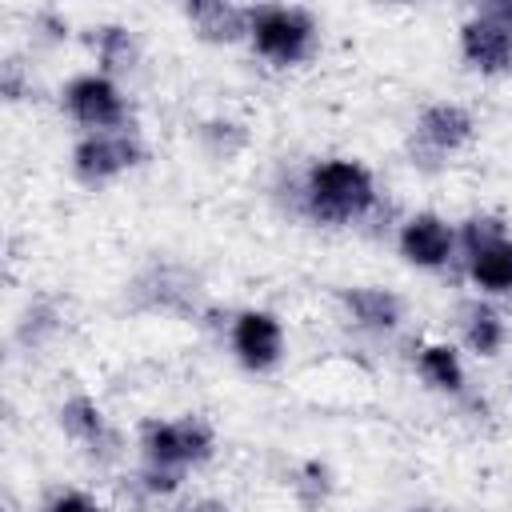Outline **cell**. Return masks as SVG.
Returning <instances> with one entry per match:
<instances>
[{
  "label": "cell",
  "instance_id": "13",
  "mask_svg": "<svg viewBox=\"0 0 512 512\" xmlns=\"http://www.w3.org/2000/svg\"><path fill=\"white\" fill-rule=\"evenodd\" d=\"M460 340H464L468 352L492 360V356L504 352L508 324H504V316H500L488 300H468V304L460 308Z\"/></svg>",
  "mask_w": 512,
  "mask_h": 512
},
{
  "label": "cell",
  "instance_id": "16",
  "mask_svg": "<svg viewBox=\"0 0 512 512\" xmlns=\"http://www.w3.org/2000/svg\"><path fill=\"white\" fill-rule=\"evenodd\" d=\"M92 52L100 60V72L116 80V72H128L136 64V36L124 24H104L92 36Z\"/></svg>",
  "mask_w": 512,
  "mask_h": 512
},
{
  "label": "cell",
  "instance_id": "11",
  "mask_svg": "<svg viewBox=\"0 0 512 512\" xmlns=\"http://www.w3.org/2000/svg\"><path fill=\"white\" fill-rule=\"evenodd\" d=\"M464 268L480 292L512 296V232H500L484 244L464 248Z\"/></svg>",
  "mask_w": 512,
  "mask_h": 512
},
{
  "label": "cell",
  "instance_id": "9",
  "mask_svg": "<svg viewBox=\"0 0 512 512\" xmlns=\"http://www.w3.org/2000/svg\"><path fill=\"white\" fill-rule=\"evenodd\" d=\"M472 136H476V116L456 100L428 104L412 124V140L432 156H452L464 144H472Z\"/></svg>",
  "mask_w": 512,
  "mask_h": 512
},
{
  "label": "cell",
  "instance_id": "12",
  "mask_svg": "<svg viewBox=\"0 0 512 512\" xmlns=\"http://www.w3.org/2000/svg\"><path fill=\"white\" fill-rule=\"evenodd\" d=\"M188 24L196 28L200 40L208 44H236L248 36V8H236L228 0H196L184 4Z\"/></svg>",
  "mask_w": 512,
  "mask_h": 512
},
{
  "label": "cell",
  "instance_id": "2",
  "mask_svg": "<svg viewBox=\"0 0 512 512\" xmlns=\"http://www.w3.org/2000/svg\"><path fill=\"white\" fill-rule=\"evenodd\" d=\"M248 44L268 64H300L316 44V16L300 4H256L248 8Z\"/></svg>",
  "mask_w": 512,
  "mask_h": 512
},
{
  "label": "cell",
  "instance_id": "18",
  "mask_svg": "<svg viewBox=\"0 0 512 512\" xmlns=\"http://www.w3.org/2000/svg\"><path fill=\"white\" fill-rule=\"evenodd\" d=\"M40 512H104L88 492H80V488H64V492H56Z\"/></svg>",
  "mask_w": 512,
  "mask_h": 512
},
{
  "label": "cell",
  "instance_id": "1",
  "mask_svg": "<svg viewBox=\"0 0 512 512\" xmlns=\"http://www.w3.org/2000/svg\"><path fill=\"white\" fill-rule=\"evenodd\" d=\"M376 176L368 164L352 156H324L312 160L300 180V212L312 224H356L376 208Z\"/></svg>",
  "mask_w": 512,
  "mask_h": 512
},
{
  "label": "cell",
  "instance_id": "4",
  "mask_svg": "<svg viewBox=\"0 0 512 512\" xmlns=\"http://www.w3.org/2000/svg\"><path fill=\"white\" fill-rule=\"evenodd\" d=\"M72 176L84 188H104L128 168L144 160V144L132 128H112V132H84L72 144Z\"/></svg>",
  "mask_w": 512,
  "mask_h": 512
},
{
  "label": "cell",
  "instance_id": "19",
  "mask_svg": "<svg viewBox=\"0 0 512 512\" xmlns=\"http://www.w3.org/2000/svg\"><path fill=\"white\" fill-rule=\"evenodd\" d=\"M484 12H488L492 20H500L504 28H512V0H500V4H484Z\"/></svg>",
  "mask_w": 512,
  "mask_h": 512
},
{
  "label": "cell",
  "instance_id": "10",
  "mask_svg": "<svg viewBox=\"0 0 512 512\" xmlns=\"http://www.w3.org/2000/svg\"><path fill=\"white\" fill-rule=\"evenodd\" d=\"M340 304L348 312V320L364 332H396L400 320H404V300L392 292V288H380V284H356V288H340Z\"/></svg>",
  "mask_w": 512,
  "mask_h": 512
},
{
  "label": "cell",
  "instance_id": "20",
  "mask_svg": "<svg viewBox=\"0 0 512 512\" xmlns=\"http://www.w3.org/2000/svg\"><path fill=\"white\" fill-rule=\"evenodd\" d=\"M180 512H224L220 504H188V508H180Z\"/></svg>",
  "mask_w": 512,
  "mask_h": 512
},
{
  "label": "cell",
  "instance_id": "7",
  "mask_svg": "<svg viewBox=\"0 0 512 512\" xmlns=\"http://www.w3.org/2000/svg\"><path fill=\"white\" fill-rule=\"evenodd\" d=\"M396 248H400V256H404L408 264H416V268H444V264L460 252L456 224H448L440 212H412V216L400 224Z\"/></svg>",
  "mask_w": 512,
  "mask_h": 512
},
{
  "label": "cell",
  "instance_id": "21",
  "mask_svg": "<svg viewBox=\"0 0 512 512\" xmlns=\"http://www.w3.org/2000/svg\"><path fill=\"white\" fill-rule=\"evenodd\" d=\"M412 512H436V508H412Z\"/></svg>",
  "mask_w": 512,
  "mask_h": 512
},
{
  "label": "cell",
  "instance_id": "5",
  "mask_svg": "<svg viewBox=\"0 0 512 512\" xmlns=\"http://www.w3.org/2000/svg\"><path fill=\"white\" fill-rule=\"evenodd\" d=\"M64 112L84 128V132H112V128H128V100L120 92V84L104 72H80L64 84L60 92Z\"/></svg>",
  "mask_w": 512,
  "mask_h": 512
},
{
  "label": "cell",
  "instance_id": "17",
  "mask_svg": "<svg viewBox=\"0 0 512 512\" xmlns=\"http://www.w3.org/2000/svg\"><path fill=\"white\" fill-rule=\"evenodd\" d=\"M180 480H184V472H172V468H156V464H144V468H140V484H144V492H152V496L176 492Z\"/></svg>",
  "mask_w": 512,
  "mask_h": 512
},
{
  "label": "cell",
  "instance_id": "15",
  "mask_svg": "<svg viewBox=\"0 0 512 512\" xmlns=\"http://www.w3.org/2000/svg\"><path fill=\"white\" fill-rule=\"evenodd\" d=\"M416 372H420V380H424L428 388L448 392V396H460L464 384H468L460 352H456L452 344H440V340L416 348Z\"/></svg>",
  "mask_w": 512,
  "mask_h": 512
},
{
  "label": "cell",
  "instance_id": "3",
  "mask_svg": "<svg viewBox=\"0 0 512 512\" xmlns=\"http://www.w3.org/2000/svg\"><path fill=\"white\" fill-rule=\"evenodd\" d=\"M212 452H216V428L196 412L140 424V456H144V464L188 472V468L208 464Z\"/></svg>",
  "mask_w": 512,
  "mask_h": 512
},
{
  "label": "cell",
  "instance_id": "14",
  "mask_svg": "<svg viewBox=\"0 0 512 512\" xmlns=\"http://www.w3.org/2000/svg\"><path fill=\"white\" fill-rule=\"evenodd\" d=\"M56 420H60L64 436H72L76 444H84V448H92V452L116 440V436H112V428H108V416H104V408H100V404H96L88 392H76V396H68V400L60 404Z\"/></svg>",
  "mask_w": 512,
  "mask_h": 512
},
{
  "label": "cell",
  "instance_id": "6",
  "mask_svg": "<svg viewBox=\"0 0 512 512\" xmlns=\"http://www.w3.org/2000/svg\"><path fill=\"white\" fill-rule=\"evenodd\" d=\"M228 344L240 368L248 372H272L284 360V324L268 308H244L232 316Z\"/></svg>",
  "mask_w": 512,
  "mask_h": 512
},
{
  "label": "cell",
  "instance_id": "8",
  "mask_svg": "<svg viewBox=\"0 0 512 512\" xmlns=\"http://www.w3.org/2000/svg\"><path fill=\"white\" fill-rule=\"evenodd\" d=\"M460 56L480 76L512 72V28L492 20L484 8L460 24Z\"/></svg>",
  "mask_w": 512,
  "mask_h": 512
}]
</instances>
